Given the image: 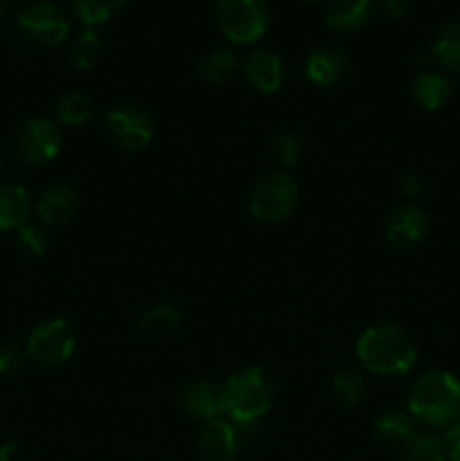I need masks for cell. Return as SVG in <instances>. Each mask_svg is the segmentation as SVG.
I'll list each match as a JSON object with an SVG mask.
<instances>
[{"mask_svg":"<svg viewBox=\"0 0 460 461\" xmlns=\"http://www.w3.org/2000/svg\"><path fill=\"white\" fill-rule=\"evenodd\" d=\"M359 363L377 376H401L415 367L418 349L404 329L397 324H373L356 342Z\"/></svg>","mask_w":460,"mask_h":461,"instance_id":"cell-1","label":"cell"},{"mask_svg":"<svg viewBox=\"0 0 460 461\" xmlns=\"http://www.w3.org/2000/svg\"><path fill=\"white\" fill-rule=\"evenodd\" d=\"M409 412L428 428H449L460 421V381L451 372L433 369L410 387Z\"/></svg>","mask_w":460,"mask_h":461,"instance_id":"cell-2","label":"cell"},{"mask_svg":"<svg viewBox=\"0 0 460 461\" xmlns=\"http://www.w3.org/2000/svg\"><path fill=\"white\" fill-rule=\"evenodd\" d=\"M273 381L262 367H244L224 383L225 414L237 428L255 426L273 405Z\"/></svg>","mask_w":460,"mask_h":461,"instance_id":"cell-3","label":"cell"},{"mask_svg":"<svg viewBox=\"0 0 460 461\" xmlns=\"http://www.w3.org/2000/svg\"><path fill=\"white\" fill-rule=\"evenodd\" d=\"M215 21L230 43L251 45L269 30L271 12L266 0H216Z\"/></svg>","mask_w":460,"mask_h":461,"instance_id":"cell-4","label":"cell"},{"mask_svg":"<svg viewBox=\"0 0 460 461\" xmlns=\"http://www.w3.org/2000/svg\"><path fill=\"white\" fill-rule=\"evenodd\" d=\"M298 205V183L284 171L269 174L255 183L251 192V214L260 223H280L289 219Z\"/></svg>","mask_w":460,"mask_h":461,"instance_id":"cell-5","label":"cell"},{"mask_svg":"<svg viewBox=\"0 0 460 461\" xmlns=\"http://www.w3.org/2000/svg\"><path fill=\"white\" fill-rule=\"evenodd\" d=\"M77 349V338L70 324L61 318L48 320L30 333L25 356L39 367H61L72 358Z\"/></svg>","mask_w":460,"mask_h":461,"instance_id":"cell-6","label":"cell"},{"mask_svg":"<svg viewBox=\"0 0 460 461\" xmlns=\"http://www.w3.org/2000/svg\"><path fill=\"white\" fill-rule=\"evenodd\" d=\"M14 147L27 165H48L61 151V133L54 122L45 120V117H32L16 129Z\"/></svg>","mask_w":460,"mask_h":461,"instance_id":"cell-7","label":"cell"},{"mask_svg":"<svg viewBox=\"0 0 460 461\" xmlns=\"http://www.w3.org/2000/svg\"><path fill=\"white\" fill-rule=\"evenodd\" d=\"M18 25L32 43L43 48H57L70 34V21L52 3H36L27 7L18 18Z\"/></svg>","mask_w":460,"mask_h":461,"instance_id":"cell-8","label":"cell"},{"mask_svg":"<svg viewBox=\"0 0 460 461\" xmlns=\"http://www.w3.org/2000/svg\"><path fill=\"white\" fill-rule=\"evenodd\" d=\"M106 126L111 138L126 151H140L153 138V122L143 108L122 104L115 106L106 117Z\"/></svg>","mask_w":460,"mask_h":461,"instance_id":"cell-9","label":"cell"},{"mask_svg":"<svg viewBox=\"0 0 460 461\" xmlns=\"http://www.w3.org/2000/svg\"><path fill=\"white\" fill-rule=\"evenodd\" d=\"M428 216L418 205H401L383 221V237L397 250H413L427 239Z\"/></svg>","mask_w":460,"mask_h":461,"instance_id":"cell-10","label":"cell"},{"mask_svg":"<svg viewBox=\"0 0 460 461\" xmlns=\"http://www.w3.org/2000/svg\"><path fill=\"white\" fill-rule=\"evenodd\" d=\"M198 455L203 461H235L239 455V428L233 421L221 419H212L206 421L198 430Z\"/></svg>","mask_w":460,"mask_h":461,"instance_id":"cell-11","label":"cell"},{"mask_svg":"<svg viewBox=\"0 0 460 461\" xmlns=\"http://www.w3.org/2000/svg\"><path fill=\"white\" fill-rule=\"evenodd\" d=\"M350 75V57L336 45H320L307 59V79L320 88H334Z\"/></svg>","mask_w":460,"mask_h":461,"instance_id":"cell-12","label":"cell"},{"mask_svg":"<svg viewBox=\"0 0 460 461\" xmlns=\"http://www.w3.org/2000/svg\"><path fill=\"white\" fill-rule=\"evenodd\" d=\"M180 405H183L189 417L201 419L203 423L212 421V419H221L225 414L224 385L212 381L189 383L180 392Z\"/></svg>","mask_w":460,"mask_h":461,"instance_id":"cell-13","label":"cell"},{"mask_svg":"<svg viewBox=\"0 0 460 461\" xmlns=\"http://www.w3.org/2000/svg\"><path fill=\"white\" fill-rule=\"evenodd\" d=\"M79 205V192L72 185L57 183L41 192L39 203H36V214L45 225H63L75 219Z\"/></svg>","mask_w":460,"mask_h":461,"instance_id":"cell-14","label":"cell"},{"mask_svg":"<svg viewBox=\"0 0 460 461\" xmlns=\"http://www.w3.org/2000/svg\"><path fill=\"white\" fill-rule=\"evenodd\" d=\"M244 77L248 84L262 95H273L282 88L284 81V68L282 61L275 52L271 50H255L246 57L244 61Z\"/></svg>","mask_w":460,"mask_h":461,"instance_id":"cell-15","label":"cell"},{"mask_svg":"<svg viewBox=\"0 0 460 461\" xmlns=\"http://www.w3.org/2000/svg\"><path fill=\"white\" fill-rule=\"evenodd\" d=\"M373 18V0H327L325 23L338 34H354Z\"/></svg>","mask_w":460,"mask_h":461,"instance_id":"cell-16","label":"cell"},{"mask_svg":"<svg viewBox=\"0 0 460 461\" xmlns=\"http://www.w3.org/2000/svg\"><path fill=\"white\" fill-rule=\"evenodd\" d=\"M32 212L30 194L14 183H0V230H21Z\"/></svg>","mask_w":460,"mask_h":461,"instance_id":"cell-17","label":"cell"},{"mask_svg":"<svg viewBox=\"0 0 460 461\" xmlns=\"http://www.w3.org/2000/svg\"><path fill=\"white\" fill-rule=\"evenodd\" d=\"M451 97V84L440 72H419L413 84V99L422 111L436 113L446 106Z\"/></svg>","mask_w":460,"mask_h":461,"instance_id":"cell-18","label":"cell"},{"mask_svg":"<svg viewBox=\"0 0 460 461\" xmlns=\"http://www.w3.org/2000/svg\"><path fill=\"white\" fill-rule=\"evenodd\" d=\"M374 432L388 446H404L418 432V421L406 410H388L374 423Z\"/></svg>","mask_w":460,"mask_h":461,"instance_id":"cell-19","label":"cell"},{"mask_svg":"<svg viewBox=\"0 0 460 461\" xmlns=\"http://www.w3.org/2000/svg\"><path fill=\"white\" fill-rule=\"evenodd\" d=\"M70 7L81 25L97 30L111 23L126 7V0H70Z\"/></svg>","mask_w":460,"mask_h":461,"instance_id":"cell-20","label":"cell"},{"mask_svg":"<svg viewBox=\"0 0 460 461\" xmlns=\"http://www.w3.org/2000/svg\"><path fill=\"white\" fill-rule=\"evenodd\" d=\"M365 392H368V385H365L363 374L356 372L352 367L336 369L332 376V394L336 403H341L343 408H354L361 401L365 399Z\"/></svg>","mask_w":460,"mask_h":461,"instance_id":"cell-21","label":"cell"},{"mask_svg":"<svg viewBox=\"0 0 460 461\" xmlns=\"http://www.w3.org/2000/svg\"><path fill=\"white\" fill-rule=\"evenodd\" d=\"M180 327V311L171 304H153L140 318V331L147 338H165Z\"/></svg>","mask_w":460,"mask_h":461,"instance_id":"cell-22","label":"cell"},{"mask_svg":"<svg viewBox=\"0 0 460 461\" xmlns=\"http://www.w3.org/2000/svg\"><path fill=\"white\" fill-rule=\"evenodd\" d=\"M433 59L440 63L445 70L460 72V21L449 23L445 30L433 41Z\"/></svg>","mask_w":460,"mask_h":461,"instance_id":"cell-23","label":"cell"},{"mask_svg":"<svg viewBox=\"0 0 460 461\" xmlns=\"http://www.w3.org/2000/svg\"><path fill=\"white\" fill-rule=\"evenodd\" d=\"M239 61H237V54L228 48H219V50H212L201 63V75L203 79L210 81V84L221 86L225 81H230L237 72Z\"/></svg>","mask_w":460,"mask_h":461,"instance_id":"cell-24","label":"cell"},{"mask_svg":"<svg viewBox=\"0 0 460 461\" xmlns=\"http://www.w3.org/2000/svg\"><path fill=\"white\" fill-rule=\"evenodd\" d=\"M404 461H446V450L442 437L431 432H415L404 446Z\"/></svg>","mask_w":460,"mask_h":461,"instance_id":"cell-25","label":"cell"},{"mask_svg":"<svg viewBox=\"0 0 460 461\" xmlns=\"http://www.w3.org/2000/svg\"><path fill=\"white\" fill-rule=\"evenodd\" d=\"M93 117V102L84 93H68L63 95L57 106V120L63 126H84Z\"/></svg>","mask_w":460,"mask_h":461,"instance_id":"cell-26","label":"cell"},{"mask_svg":"<svg viewBox=\"0 0 460 461\" xmlns=\"http://www.w3.org/2000/svg\"><path fill=\"white\" fill-rule=\"evenodd\" d=\"M99 54H102V39L95 30L84 27L70 43L72 61L79 70H90L99 61Z\"/></svg>","mask_w":460,"mask_h":461,"instance_id":"cell-27","label":"cell"},{"mask_svg":"<svg viewBox=\"0 0 460 461\" xmlns=\"http://www.w3.org/2000/svg\"><path fill=\"white\" fill-rule=\"evenodd\" d=\"M271 151H273L275 160L282 167H293L298 160H300L302 153V142L296 133L291 131H282L273 138V144H271Z\"/></svg>","mask_w":460,"mask_h":461,"instance_id":"cell-28","label":"cell"},{"mask_svg":"<svg viewBox=\"0 0 460 461\" xmlns=\"http://www.w3.org/2000/svg\"><path fill=\"white\" fill-rule=\"evenodd\" d=\"M18 241L25 248L30 255L41 257L50 250V234L48 230L41 228V225L25 223L21 230H18Z\"/></svg>","mask_w":460,"mask_h":461,"instance_id":"cell-29","label":"cell"},{"mask_svg":"<svg viewBox=\"0 0 460 461\" xmlns=\"http://www.w3.org/2000/svg\"><path fill=\"white\" fill-rule=\"evenodd\" d=\"M25 351L18 349L16 345H5L0 347V376H9L21 369L23 360H25Z\"/></svg>","mask_w":460,"mask_h":461,"instance_id":"cell-30","label":"cell"},{"mask_svg":"<svg viewBox=\"0 0 460 461\" xmlns=\"http://www.w3.org/2000/svg\"><path fill=\"white\" fill-rule=\"evenodd\" d=\"M442 444H445V450H446V461H460V421H455L454 426L445 428Z\"/></svg>","mask_w":460,"mask_h":461,"instance_id":"cell-31","label":"cell"},{"mask_svg":"<svg viewBox=\"0 0 460 461\" xmlns=\"http://www.w3.org/2000/svg\"><path fill=\"white\" fill-rule=\"evenodd\" d=\"M379 9L388 18H392V21H400V18H404L409 14L410 0H379Z\"/></svg>","mask_w":460,"mask_h":461,"instance_id":"cell-32","label":"cell"},{"mask_svg":"<svg viewBox=\"0 0 460 461\" xmlns=\"http://www.w3.org/2000/svg\"><path fill=\"white\" fill-rule=\"evenodd\" d=\"M419 189H422V180H419L418 176H404V178H401V192L409 198L418 196Z\"/></svg>","mask_w":460,"mask_h":461,"instance_id":"cell-33","label":"cell"},{"mask_svg":"<svg viewBox=\"0 0 460 461\" xmlns=\"http://www.w3.org/2000/svg\"><path fill=\"white\" fill-rule=\"evenodd\" d=\"M12 453H14V446H3V444H0V461H9V459H12Z\"/></svg>","mask_w":460,"mask_h":461,"instance_id":"cell-34","label":"cell"},{"mask_svg":"<svg viewBox=\"0 0 460 461\" xmlns=\"http://www.w3.org/2000/svg\"><path fill=\"white\" fill-rule=\"evenodd\" d=\"M314 3H320V0H314ZM325 3H327V0H325Z\"/></svg>","mask_w":460,"mask_h":461,"instance_id":"cell-35","label":"cell"},{"mask_svg":"<svg viewBox=\"0 0 460 461\" xmlns=\"http://www.w3.org/2000/svg\"><path fill=\"white\" fill-rule=\"evenodd\" d=\"M0 12H3V5H0Z\"/></svg>","mask_w":460,"mask_h":461,"instance_id":"cell-36","label":"cell"},{"mask_svg":"<svg viewBox=\"0 0 460 461\" xmlns=\"http://www.w3.org/2000/svg\"><path fill=\"white\" fill-rule=\"evenodd\" d=\"M0 156H3V149H0Z\"/></svg>","mask_w":460,"mask_h":461,"instance_id":"cell-37","label":"cell"}]
</instances>
